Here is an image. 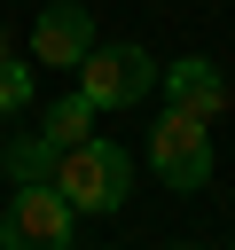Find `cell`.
<instances>
[{"label": "cell", "instance_id": "cell-1", "mask_svg": "<svg viewBox=\"0 0 235 250\" xmlns=\"http://www.w3.org/2000/svg\"><path fill=\"white\" fill-rule=\"evenodd\" d=\"M55 188L70 195V211H78V219H118V211H125V195H133V156H125V141L86 133L78 148H63Z\"/></svg>", "mask_w": 235, "mask_h": 250}, {"label": "cell", "instance_id": "cell-2", "mask_svg": "<svg viewBox=\"0 0 235 250\" xmlns=\"http://www.w3.org/2000/svg\"><path fill=\"white\" fill-rule=\"evenodd\" d=\"M0 250H78V211L55 180H24L0 211Z\"/></svg>", "mask_w": 235, "mask_h": 250}, {"label": "cell", "instance_id": "cell-3", "mask_svg": "<svg viewBox=\"0 0 235 250\" xmlns=\"http://www.w3.org/2000/svg\"><path fill=\"white\" fill-rule=\"evenodd\" d=\"M157 55L149 47H133V39H118V47H94L86 62H78V94L94 102V109H133V102H149L157 94Z\"/></svg>", "mask_w": 235, "mask_h": 250}, {"label": "cell", "instance_id": "cell-4", "mask_svg": "<svg viewBox=\"0 0 235 250\" xmlns=\"http://www.w3.org/2000/svg\"><path fill=\"white\" fill-rule=\"evenodd\" d=\"M149 172L172 188V195H196L212 180V125L188 117V109H164L149 125Z\"/></svg>", "mask_w": 235, "mask_h": 250}, {"label": "cell", "instance_id": "cell-5", "mask_svg": "<svg viewBox=\"0 0 235 250\" xmlns=\"http://www.w3.org/2000/svg\"><path fill=\"white\" fill-rule=\"evenodd\" d=\"M94 47L102 39H94V8L86 0H47L39 8V23H31V62L39 70H78Z\"/></svg>", "mask_w": 235, "mask_h": 250}, {"label": "cell", "instance_id": "cell-6", "mask_svg": "<svg viewBox=\"0 0 235 250\" xmlns=\"http://www.w3.org/2000/svg\"><path fill=\"white\" fill-rule=\"evenodd\" d=\"M157 86H164V102H172V109H188V117H204V125H219V117L235 109L227 70H219L212 55H180V62H164V70H157Z\"/></svg>", "mask_w": 235, "mask_h": 250}, {"label": "cell", "instance_id": "cell-7", "mask_svg": "<svg viewBox=\"0 0 235 250\" xmlns=\"http://www.w3.org/2000/svg\"><path fill=\"white\" fill-rule=\"evenodd\" d=\"M86 133H94V102H86L78 86H70V94H55V102L39 109V141H47L55 156H63V148H78Z\"/></svg>", "mask_w": 235, "mask_h": 250}, {"label": "cell", "instance_id": "cell-8", "mask_svg": "<svg viewBox=\"0 0 235 250\" xmlns=\"http://www.w3.org/2000/svg\"><path fill=\"white\" fill-rule=\"evenodd\" d=\"M55 164H63V156H55V148H47L39 133H24V141H8V156H0V172H8L16 188H24V180H55Z\"/></svg>", "mask_w": 235, "mask_h": 250}, {"label": "cell", "instance_id": "cell-9", "mask_svg": "<svg viewBox=\"0 0 235 250\" xmlns=\"http://www.w3.org/2000/svg\"><path fill=\"white\" fill-rule=\"evenodd\" d=\"M16 109H31V70L16 55H0V117H16Z\"/></svg>", "mask_w": 235, "mask_h": 250}, {"label": "cell", "instance_id": "cell-10", "mask_svg": "<svg viewBox=\"0 0 235 250\" xmlns=\"http://www.w3.org/2000/svg\"><path fill=\"white\" fill-rule=\"evenodd\" d=\"M0 55H8V23H0Z\"/></svg>", "mask_w": 235, "mask_h": 250}, {"label": "cell", "instance_id": "cell-11", "mask_svg": "<svg viewBox=\"0 0 235 250\" xmlns=\"http://www.w3.org/2000/svg\"><path fill=\"white\" fill-rule=\"evenodd\" d=\"M164 250H188V242H164Z\"/></svg>", "mask_w": 235, "mask_h": 250}]
</instances>
